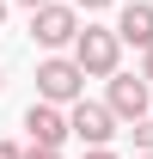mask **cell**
<instances>
[{
	"instance_id": "1",
	"label": "cell",
	"mask_w": 153,
	"mask_h": 159,
	"mask_svg": "<svg viewBox=\"0 0 153 159\" xmlns=\"http://www.w3.org/2000/svg\"><path fill=\"white\" fill-rule=\"evenodd\" d=\"M74 61H80L86 80H110L116 67H123V37H116V25H80Z\"/></svg>"
},
{
	"instance_id": "2",
	"label": "cell",
	"mask_w": 153,
	"mask_h": 159,
	"mask_svg": "<svg viewBox=\"0 0 153 159\" xmlns=\"http://www.w3.org/2000/svg\"><path fill=\"white\" fill-rule=\"evenodd\" d=\"M37 98H49V104L86 98V74H80L74 55H55V49H49V61H37Z\"/></svg>"
},
{
	"instance_id": "3",
	"label": "cell",
	"mask_w": 153,
	"mask_h": 159,
	"mask_svg": "<svg viewBox=\"0 0 153 159\" xmlns=\"http://www.w3.org/2000/svg\"><path fill=\"white\" fill-rule=\"evenodd\" d=\"M31 37H37L43 49H74V37H80V6H61V0L31 6Z\"/></svg>"
},
{
	"instance_id": "4",
	"label": "cell",
	"mask_w": 153,
	"mask_h": 159,
	"mask_svg": "<svg viewBox=\"0 0 153 159\" xmlns=\"http://www.w3.org/2000/svg\"><path fill=\"white\" fill-rule=\"evenodd\" d=\"M67 135H74V141H86V147H110V135H116V116H110V104L74 98V104H67Z\"/></svg>"
},
{
	"instance_id": "5",
	"label": "cell",
	"mask_w": 153,
	"mask_h": 159,
	"mask_svg": "<svg viewBox=\"0 0 153 159\" xmlns=\"http://www.w3.org/2000/svg\"><path fill=\"white\" fill-rule=\"evenodd\" d=\"M104 104H110L116 122H141V116L153 110V86H147L141 74H123V67H116V74H110V98H104Z\"/></svg>"
},
{
	"instance_id": "6",
	"label": "cell",
	"mask_w": 153,
	"mask_h": 159,
	"mask_svg": "<svg viewBox=\"0 0 153 159\" xmlns=\"http://www.w3.org/2000/svg\"><path fill=\"white\" fill-rule=\"evenodd\" d=\"M25 141H31V147H61V141H67V104L37 98L25 110Z\"/></svg>"
},
{
	"instance_id": "7",
	"label": "cell",
	"mask_w": 153,
	"mask_h": 159,
	"mask_svg": "<svg viewBox=\"0 0 153 159\" xmlns=\"http://www.w3.org/2000/svg\"><path fill=\"white\" fill-rule=\"evenodd\" d=\"M116 37H123V43H135V49H147V43H153V0H129V6H123Z\"/></svg>"
},
{
	"instance_id": "8",
	"label": "cell",
	"mask_w": 153,
	"mask_h": 159,
	"mask_svg": "<svg viewBox=\"0 0 153 159\" xmlns=\"http://www.w3.org/2000/svg\"><path fill=\"white\" fill-rule=\"evenodd\" d=\"M129 135H135V147H141V153H153V110L141 122H129Z\"/></svg>"
},
{
	"instance_id": "9",
	"label": "cell",
	"mask_w": 153,
	"mask_h": 159,
	"mask_svg": "<svg viewBox=\"0 0 153 159\" xmlns=\"http://www.w3.org/2000/svg\"><path fill=\"white\" fill-rule=\"evenodd\" d=\"M25 159H61V147H25Z\"/></svg>"
},
{
	"instance_id": "10",
	"label": "cell",
	"mask_w": 153,
	"mask_h": 159,
	"mask_svg": "<svg viewBox=\"0 0 153 159\" xmlns=\"http://www.w3.org/2000/svg\"><path fill=\"white\" fill-rule=\"evenodd\" d=\"M141 80H147V86H153V43H147V49H141Z\"/></svg>"
},
{
	"instance_id": "11",
	"label": "cell",
	"mask_w": 153,
	"mask_h": 159,
	"mask_svg": "<svg viewBox=\"0 0 153 159\" xmlns=\"http://www.w3.org/2000/svg\"><path fill=\"white\" fill-rule=\"evenodd\" d=\"M0 159H25V147H12V141H0Z\"/></svg>"
},
{
	"instance_id": "12",
	"label": "cell",
	"mask_w": 153,
	"mask_h": 159,
	"mask_svg": "<svg viewBox=\"0 0 153 159\" xmlns=\"http://www.w3.org/2000/svg\"><path fill=\"white\" fill-rule=\"evenodd\" d=\"M86 159H116V153H110V147H86Z\"/></svg>"
},
{
	"instance_id": "13",
	"label": "cell",
	"mask_w": 153,
	"mask_h": 159,
	"mask_svg": "<svg viewBox=\"0 0 153 159\" xmlns=\"http://www.w3.org/2000/svg\"><path fill=\"white\" fill-rule=\"evenodd\" d=\"M74 6H86V12H98V6H110V0H74Z\"/></svg>"
},
{
	"instance_id": "14",
	"label": "cell",
	"mask_w": 153,
	"mask_h": 159,
	"mask_svg": "<svg viewBox=\"0 0 153 159\" xmlns=\"http://www.w3.org/2000/svg\"><path fill=\"white\" fill-rule=\"evenodd\" d=\"M12 6H43V0H12Z\"/></svg>"
},
{
	"instance_id": "15",
	"label": "cell",
	"mask_w": 153,
	"mask_h": 159,
	"mask_svg": "<svg viewBox=\"0 0 153 159\" xmlns=\"http://www.w3.org/2000/svg\"><path fill=\"white\" fill-rule=\"evenodd\" d=\"M0 25H6V0H0Z\"/></svg>"
},
{
	"instance_id": "16",
	"label": "cell",
	"mask_w": 153,
	"mask_h": 159,
	"mask_svg": "<svg viewBox=\"0 0 153 159\" xmlns=\"http://www.w3.org/2000/svg\"><path fill=\"white\" fill-rule=\"evenodd\" d=\"M0 86H6V74H0Z\"/></svg>"
},
{
	"instance_id": "17",
	"label": "cell",
	"mask_w": 153,
	"mask_h": 159,
	"mask_svg": "<svg viewBox=\"0 0 153 159\" xmlns=\"http://www.w3.org/2000/svg\"><path fill=\"white\" fill-rule=\"evenodd\" d=\"M141 159H153V153H141Z\"/></svg>"
}]
</instances>
